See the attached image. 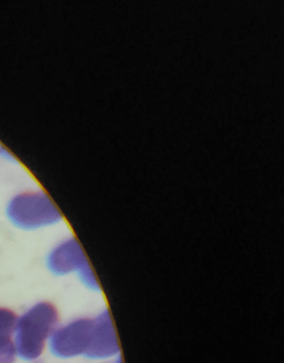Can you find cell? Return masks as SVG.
Segmentation results:
<instances>
[{"label":"cell","mask_w":284,"mask_h":363,"mask_svg":"<svg viewBox=\"0 0 284 363\" xmlns=\"http://www.w3.org/2000/svg\"><path fill=\"white\" fill-rule=\"evenodd\" d=\"M47 267L56 276L75 275L79 281L92 291H99V281L89 264L82 245L76 238H68L49 252Z\"/></svg>","instance_id":"obj_3"},{"label":"cell","mask_w":284,"mask_h":363,"mask_svg":"<svg viewBox=\"0 0 284 363\" xmlns=\"http://www.w3.org/2000/svg\"><path fill=\"white\" fill-rule=\"evenodd\" d=\"M108 363H122V360L120 358L114 359V360L110 361V362Z\"/></svg>","instance_id":"obj_9"},{"label":"cell","mask_w":284,"mask_h":363,"mask_svg":"<svg viewBox=\"0 0 284 363\" xmlns=\"http://www.w3.org/2000/svg\"><path fill=\"white\" fill-rule=\"evenodd\" d=\"M18 318L13 311L0 308V339L11 338Z\"/></svg>","instance_id":"obj_6"},{"label":"cell","mask_w":284,"mask_h":363,"mask_svg":"<svg viewBox=\"0 0 284 363\" xmlns=\"http://www.w3.org/2000/svg\"><path fill=\"white\" fill-rule=\"evenodd\" d=\"M59 313L53 303H36L16 323V350L19 358L35 361L43 354L46 343L58 327Z\"/></svg>","instance_id":"obj_1"},{"label":"cell","mask_w":284,"mask_h":363,"mask_svg":"<svg viewBox=\"0 0 284 363\" xmlns=\"http://www.w3.org/2000/svg\"><path fill=\"white\" fill-rule=\"evenodd\" d=\"M120 343L108 309L92 317V330L88 351L84 358L90 360L112 361L120 358Z\"/></svg>","instance_id":"obj_5"},{"label":"cell","mask_w":284,"mask_h":363,"mask_svg":"<svg viewBox=\"0 0 284 363\" xmlns=\"http://www.w3.org/2000/svg\"><path fill=\"white\" fill-rule=\"evenodd\" d=\"M92 330V318H78L57 327L48 341L50 352L53 356L60 359L86 356Z\"/></svg>","instance_id":"obj_4"},{"label":"cell","mask_w":284,"mask_h":363,"mask_svg":"<svg viewBox=\"0 0 284 363\" xmlns=\"http://www.w3.org/2000/svg\"><path fill=\"white\" fill-rule=\"evenodd\" d=\"M0 157H11L9 152L5 149V147L1 143H0Z\"/></svg>","instance_id":"obj_8"},{"label":"cell","mask_w":284,"mask_h":363,"mask_svg":"<svg viewBox=\"0 0 284 363\" xmlns=\"http://www.w3.org/2000/svg\"><path fill=\"white\" fill-rule=\"evenodd\" d=\"M6 215L13 226L23 230H39L62 220L55 203L41 189L13 195L6 206Z\"/></svg>","instance_id":"obj_2"},{"label":"cell","mask_w":284,"mask_h":363,"mask_svg":"<svg viewBox=\"0 0 284 363\" xmlns=\"http://www.w3.org/2000/svg\"><path fill=\"white\" fill-rule=\"evenodd\" d=\"M16 356L17 350L13 339H0V363H13Z\"/></svg>","instance_id":"obj_7"}]
</instances>
